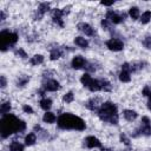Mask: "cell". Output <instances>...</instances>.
I'll use <instances>...</instances> for the list:
<instances>
[{"label": "cell", "mask_w": 151, "mask_h": 151, "mask_svg": "<svg viewBox=\"0 0 151 151\" xmlns=\"http://www.w3.org/2000/svg\"><path fill=\"white\" fill-rule=\"evenodd\" d=\"M14 53H15V55H18V57H20V58H26V57H27L26 52H25L22 48H19V50H17Z\"/></svg>", "instance_id": "d6a6232c"}, {"label": "cell", "mask_w": 151, "mask_h": 151, "mask_svg": "<svg viewBox=\"0 0 151 151\" xmlns=\"http://www.w3.org/2000/svg\"><path fill=\"white\" fill-rule=\"evenodd\" d=\"M61 55H63V52L60 51V48H53V50L51 51V53H50L51 60H57V59H59Z\"/></svg>", "instance_id": "ffe728a7"}, {"label": "cell", "mask_w": 151, "mask_h": 151, "mask_svg": "<svg viewBox=\"0 0 151 151\" xmlns=\"http://www.w3.org/2000/svg\"><path fill=\"white\" fill-rule=\"evenodd\" d=\"M0 41H1V51H6L8 46L14 45L18 41V34L17 33H12L8 31H2L0 33Z\"/></svg>", "instance_id": "277c9868"}, {"label": "cell", "mask_w": 151, "mask_h": 151, "mask_svg": "<svg viewBox=\"0 0 151 151\" xmlns=\"http://www.w3.org/2000/svg\"><path fill=\"white\" fill-rule=\"evenodd\" d=\"M143 45H144V47L151 50V37H146V38L143 40Z\"/></svg>", "instance_id": "1f68e13d"}, {"label": "cell", "mask_w": 151, "mask_h": 151, "mask_svg": "<svg viewBox=\"0 0 151 151\" xmlns=\"http://www.w3.org/2000/svg\"><path fill=\"white\" fill-rule=\"evenodd\" d=\"M101 26H103L105 29H107V28H109V20H107V19H104V20L101 21Z\"/></svg>", "instance_id": "74e56055"}, {"label": "cell", "mask_w": 151, "mask_h": 151, "mask_svg": "<svg viewBox=\"0 0 151 151\" xmlns=\"http://www.w3.org/2000/svg\"><path fill=\"white\" fill-rule=\"evenodd\" d=\"M129 14H130V17H131L133 20L138 19V18H139V9H138V7H131V8L129 9Z\"/></svg>", "instance_id": "4316f807"}, {"label": "cell", "mask_w": 151, "mask_h": 151, "mask_svg": "<svg viewBox=\"0 0 151 151\" xmlns=\"http://www.w3.org/2000/svg\"><path fill=\"white\" fill-rule=\"evenodd\" d=\"M120 140H122L124 144H126V145H129V144H130V140L126 138V136H125L124 133H122V134H120Z\"/></svg>", "instance_id": "8d00e7d4"}, {"label": "cell", "mask_w": 151, "mask_h": 151, "mask_svg": "<svg viewBox=\"0 0 151 151\" xmlns=\"http://www.w3.org/2000/svg\"><path fill=\"white\" fill-rule=\"evenodd\" d=\"M78 29L81 31V32H84V33H85L86 35H88V37H91V35L94 34L93 28H92L88 24H86V22H79V24H78Z\"/></svg>", "instance_id": "4fadbf2b"}, {"label": "cell", "mask_w": 151, "mask_h": 151, "mask_svg": "<svg viewBox=\"0 0 151 151\" xmlns=\"http://www.w3.org/2000/svg\"><path fill=\"white\" fill-rule=\"evenodd\" d=\"M140 133L144 136H150L151 134V120L149 117H143L142 118V126H140Z\"/></svg>", "instance_id": "8992f818"}, {"label": "cell", "mask_w": 151, "mask_h": 151, "mask_svg": "<svg viewBox=\"0 0 151 151\" xmlns=\"http://www.w3.org/2000/svg\"><path fill=\"white\" fill-rule=\"evenodd\" d=\"M86 107L87 109H90V110H92V111H94V110H97L98 109V99L96 98H92V99H90L87 103H86Z\"/></svg>", "instance_id": "7402d4cb"}, {"label": "cell", "mask_w": 151, "mask_h": 151, "mask_svg": "<svg viewBox=\"0 0 151 151\" xmlns=\"http://www.w3.org/2000/svg\"><path fill=\"white\" fill-rule=\"evenodd\" d=\"M0 79H1V87L4 88L6 86V78H5V76H1Z\"/></svg>", "instance_id": "f35d334b"}, {"label": "cell", "mask_w": 151, "mask_h": 151, "mask_svg": "<svg viewBox=\"0 0 151 151\" xmlns=\"http://www.w3.org/2000/svg\"><path fill=\"white\" fill-rule=\"evenodd\" d=\"M71 65H72V67H73L74 70H79V68H83V67L86 65V61H85V59H84L81 55H76V57L72 59Z\"/></svg>", "instance_id": "9c48e42d"}, {"label": "cell", "mask_w": 151, "mask_h": 151, "mask_svg": "<svg viewBox=\"0 0 151 151\" xmlns=\"http://www.w3.org/2000/svg\"><path fill=\"white\" fill-rule=\"evenodd\" d=\"M100 84H101V90H104V91H111V84L107 80L101 79L100 80Z\"/></svg>", "instance_id": "f546056e"}, {"label": "cell", "mask_w": 151, "mask_h": 151, "mask_svg": "<svg viewBox=\"0 0 151 151\" xmlns=\"http://www.w3.org/2000/svg\"><path fill=\"white\" fill-rule=\"evenodd\" d=\"M22 110H24L26 113H33V109H32L29 105H24Z\"/></svg>", "instance_id": "d590c367"}, {"label": "cell", "mask_w": 151, "mask_h": 151, "mask_svg": "<svg viewBox=\"0 0 151 151\" xmlns=\"http://www.w3.org/2000/svg\"><path fill=\"white\" fill-rule=\"evenodd\" d=\"M44 88H45L46 91L54 92V91H57V90L60 88V85H59V83H58L57 80H54V79H50V80H47V81L44 83Z\"/></svg>", "instance_id": "30bf717a"}, {"label": "cell", "mask_w": 151, "mask_h": 151, "mask_svg": "<svg viewBox=\"0 0 151 151\" xmlns=\"http://www.w3.org/2000/svg\"><path fill=\"white\" fill-rule=\"evenodd\" d=\"M0 15H1V20H5V18H6V17H5V13H4L2 11H1V13H0Z\"/></svg>", "instance_id": "b9f144b4"}, {"label": "cell", "mask_w": 151, "mask_h": 151, "mask_svg": "<svg viewBox=\"0 0 151 151\" xmlns=\"http://www.w3.org/2000/svg\"><path fill=\"white\" fill-rule=\"evenodd\" d=\"M63 100H64L65 103H72V101L74 100V94H73L72 92H67V93L63 97Z\"/></svg>", "instance_id": "f1b7e54d"}, {"label": "cell", "mask_w": 151, "mask_h": 151, "mask_svg": "<svg viewBox=\"0 0 151 151\" xmlns=\"http://www.w3.org/2000/svg\"><path fill=\"white\" fill-rule=\"evenodd\" d=\"M74 44L77 46L81 47V48H86L88 46V41L85 38H83V37H76L74 38Z\"/></svg>", "instance_id": "2e32d148"}, {"label": "cell", "mask_w": 151, "mask_h": 151, "mask_svg": "<svg viewBox=\"0 0 151 151\" xmlns=\"http://www.w3.org/2000/svg\"><path fill=\"white\" fill-rule=\"evenodd\" d=\"M119 80L123 81V83H129L131 80V76H130V72H126V71H122L119 73Z\"/></svg>", "instance_id": "cb8c5ba5"}, {"label": "cell", "mask_w": 151, "mask_h": 151, "mask_svg": "<svg viewBox=\"0 0 151 151\" xmlns=\"http://www.w3.org/2000/svg\"><path fill=\"white\" fill-rule=\"evenodd\" d=\"M55 116H54V113H52V112H46L45 114H44V117H42V120L45 122V123H48V124H52V123H54L55 122Z\"/></svg>", "instance_id": "ac0fdd59"}, {"label": "cell", "mask_w": 151, "mask_h": 151, "mask_svg": "<svg viewBox=\"0 0 151 151\" xmlns=\"http://www.w3.org/2000/svg\"><path fill=\"white\" fill-rule=\"evenodd\" d=\"M65 13H66L65 11H61V9H57V8L53 11V15H52V19H53V21H54V22H57V24H58L60 27H63V26H64V22H63V19H61V18H63V15H64Z\"/></svg>", "instance_id": "8fae6325"}, {"label": "cell", "mask_w": 151, "mask_h": 151, "mask_svg": "<svg viewBox=\"0 0 151 151\" xmlns=\"http://www.w3.org/2000/svg\"><path fill=\"white\" fill-rule=\"evenodd\" d=\"M123 116H124V118L126 119V120H129V122H132V120H134L136 118H137V112L136 111H133V110H124V112H123Z\"/></svg>", "instance_id": "5bb4252c"}, {"label": "cell", "mask_w": 151, "mask_h": 151, "mask_svg": "<svg viewBox=\"0 0 151 151\" xmlns=\"http://www.w3.org/2000/svg\"><path fill=\"white\" fill-rule=\"evenodd\" d=\"M132 70V66L129 64V63H124L122 65V71H126V72H130Z\"/></svg>", "instance_id": "836d02e7"}, {"label": "cell", "mask_w": 151, "mask_h": 151, "mask_svg": "<svg viewBox=\"0 0 151 151\" xmlns=\"http://www.w3.org/2000/svg\"><path fill=\"white\" fill-rule=\"evenodd\" d=\"M147 109L151 111V94L149 96V101H147Z\"/></svg>", "instance_id": "60d3db41"}, {"label": "cell", "mask_w": 151, "mask_h": 151, "mask_svg": "<svg viewBox=\"0 0 151 151\" xmlns=\"http://www.w3.org/2000/svg\"><path fill=\"white\" fill-rule=\"evenodd\" d=\"M11 151H24V145L19 142H12L9 145Z\"/></svg>", "instance_id": "603a6c76"}, {"label": "cell", "mask_w": 151, "mask_h": 151, "mask_svg": "<svg viewBox=\"0 0 151 151\" xmlns=\"http://www.w3.org/2000/svg\"><path fill=\"white\" fill-rule=\"evenodd\" d=\"M140 22L142 24H147L150 20H151V12L150 11H145L143 14H142V17H140Z\"/></svg>", "instance_id": "484cf974"}, {"label": "cell", "mask_w": 151, "mask_h": 151, "mask_svg": "<svg viewBox=\"0 0 151 151\" xmlns=\"http://www.w3.org/2000/svg\"><path fill=\"white\" fill-rule=\"evenodd\" d=\"M106 19L110 21V22H113V24H120L123 20H124V17L117 14L116 12L113 11H109L106 13Z\"/></svg>", "instance_id": "ba28073f"}, {"label": "cell", "mask_w": 151, "mask_h": 151, "mask_svg": "<svg viewBox=\"0 0 151 151\" xmlns=\"http://www.w3.org/2000/svg\"><path fill=\"white\" fill-rule=\"evenodd\" d=\"M91 81H92V78H91V76H90L88 73L83 74L81 78H80V83H81L84 86H86V87H88V85L91 84Z\"/></svg>", "instance_id": "44dd1931"}, {"label": "cell", "mask_w": 151, "mask_h": 151, "mask_svg": "<svg viewBox=\"0 0 151 151\" xmlns=\"http://www.w3.org/2000/svg\"><path fill=\"white\" fill-rule=\"evenodd\" d=\"M57 124L63 130H78V131H83L86 127L85 122L80 117H77V116H74L72 113H63L58 118Z\"/></svg>", "instance_id": "7a4b0ae2"}, {"label": "cell", "mask_w": 151, "mask_h": 151, "mask_svg": "<svg viewBox=\"0 0 151 151\" xmlns=\"http://www.w3.org/2000/svg\"><path fill=\"white\" fill-rule=\"evenodd\" d=\"M143 96H145V97H149L150 94H151V88L149 87V86H145L144 88H143Z\"/></svg>", "instance_id": "e575fe53"}, {"label": "cell", "mask_w": 151, "mask_h": 151, "mask_svg": "<svg viewBox=\"0 0 151 151\" xmlns=\"http://www.w3.org/2000/svg\"><path fill=\"white\" fill-rule=\"evenodd\" d=\"M42 61H44V57H42L41 54H35V55H33L32 59H31V64L34 65V66L41 64Z\"/></svg>", "instance_id": "d4e9b609"}, {"label": "cell", "mask_w": 151, "mask_h": 151, "mask_svg": "<svg viewBox=\"0 0 151 151\" xmlns=\"http://www.w3.org/2000/svg\"><path fill=\"white\" fill-rule=\"evenodd\" d=\"M85 145L90 149H93V147H101V143L98 138H96L94 136H88L85 138Z\"/></svg>", "instance_id": "52a82bcc"}, {"label": "cell", "mask_w": 151, "mask_h": 151, "mask_svg": "<svg viewBox=\"0 0 151 151\" xmlns=\"http://www.w3.org/2000/svg\"><path fill=\"white\" fill-rule=\"evenodd\" d=\"M103 6H112L113 5V1H101L100 2Z\"/></svg>", "instance_id": "ab89813d"}, {"label": "cell", "mask_w": 151, "mask_h": 151, "mask_svg": "<svg viewBox=\"0 0 151 151\" xmlns=\"http://www.w3.org/2000/svg\"><path fill=\"white\" fill-rule=\"evenodd\" d=\"M0 127H1V137L7 138L12 133L22 132L26 129V123L24 120L18 119L13 114H5L1 118Z\"/></svg>", "instance_id": "6da1fadb"}, {"label": "cell", "mask_w": 151, "mask_h": 151, "mask_svg": "<svg viewBox=\"0 0 151 151\" xmlns=\"http://www.w3.org/2000/svg\"><path fill=\"white\" fill-rule=\"evenodd\" d=\"M28 80H29V78H28V77H20V78H19V80L17 81V85H18V86H24Z\"/></svg>", "instance_id": "4dcf8cb0"}, {"label": "cell", "mask_w": 151, "mask_h": 151, "mask_svg": "<svg viewBox=\"0 0 151 151\" xmlns=\"http://www.w3.org/2000/svg\"><path fill=\"white\" fill-rule=\"evenodd\" d=\"M9 110H11V103H9V101H5V103L1 104V109H0V111H1V113H2L4 116L7 114V113L9 112Z\"/></svg>", "instance_id": "83f0119b"}, {"label": "cell", "mask_w": 151, "mask_h": 151, "mask_svg": "<svg viewBox=\"0 0 151 151\" xmlns=\"http://www.w3.org/2000/svg\"><path fill=\"white\" fill-rule=\"evenodd\" d=\"M48 9H50V4H47V2H41V4L39 5L38 9H37L35 19H37V20H40V19L42 18V15H44Z\"/></svg>", "instance_id": "7c38bea8"}, {"label": "cell", "mask_w": 151, "mask_h": 151, "mask_svg": "<svg viewBox=\"0 0 151 151\" xmlns=\"http://www.w3.org/2000/svg\"><path fill=\"white\" fill-rule=\"evenodd\" d=\"M35 142H37V136H35L33 132L28 133V134L25 137V144H26V145H28V146L33 145Z\"/></svg>", "instance_id": "d6986e66"}, {"label": "cell", "mask_w": 151, "mask_h": 151, "mask_svg": "<svg viewBox=\"0 0 151 151\" xmlns=\"http://www.w3.org/2000/svg\"><path fill=\"white\" fill-rule=\"evenodd\" d=\"M88 88H90V91H92V92L100 91V90H101V84H100V80H98V79H92L91 84L88 85Z\"/></svg>", "instance_id": "9a60e30c"}, {"label": "cell", "mask_w": 151, "mask_h": 151, "mask_svg": "<svg viewBox=\"0 0 151 151\" xmlns=\"http://www.w3.org/2000/svg\"><path fill=\"white\" fill-rule=\"evenodd\" d=\"M51 106H52V100L50 98H44V99L40 100V107L42 110H45L46 112L51 109Z\"/></svg>", "instance_id": "e0dca14e"}, {"label": "cell", "mask_w": 151, "mask_h": 151, "mask_svg": "<svg viewBox=\"0 0 151 151\" xmlns=\"http://www.w3.org/2000/svg\"><path fill=\"white\" fill-rule=\"evenodd\" d=\"M98 116L103 122H107L110 124L118 123L117 106L111 101H105L101 104L100 109L98 110Z\"/></svg>", "instance_id": "3957f363"}, {"label": "cell", "mask_w": 151, "mask_h": 151, "mask_svg": "<svg viewBox=\"0 0 151 151\" xmlns=\"http://www.w3.org/2000/svg\"><path fill=\"white\" fill-rule=\"evenodd\" d=\"M106 46L110 51H113V52H118V51H122L124 48V44L120 39L118 38H111L110 40H107L106 42Z\"/></svg>", "instance_id": "5b68a950"}]
</instances>
